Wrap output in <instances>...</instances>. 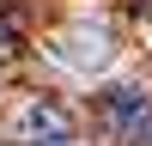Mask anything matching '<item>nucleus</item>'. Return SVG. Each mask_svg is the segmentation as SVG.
<instances>
[{
  "label": "nucleus",
  "instance_id": "obj_1",
  "mask_svg": "<svg viewBox=\"0 0 152 146\" xmlns=\"http://www.w3.org/2000/svg\"><path fill=\"white\" fill-rule=\"evenodd\" d=\"M73 134V110L55 104V97H24L12 110V140L18 146H61Z\"/></svg>",
  "mask_w": 152,
  "mask_h": 146
},
{
  "label": "nucleus",
  "instance_id": "obj_2",
  "mask_svg": "<svg viewBox=\"0 0 152 146\" xmlns=\"http://www.w3.org/2000/svg\"><path fill=\"white\" fill-rule=\"evenodd\" d=\"M55 61L73 73H104L110 61H116V43H110L104 24H73V31L55 36Z\"/></svg>",
  "mask_w": 152,
  "mask_h": 146
},
{
  "label": "nucleus",
  "instance_id": "obj_3",
  "mask_svg": "<svg viewBox=\"0 0 152 146\" xmlns=\"http://www.w3.org/2000/svg\"><path fill=\"white\" fill-rule=\"evenodd\" d=\"M104 122L116 134H140L146 122H152V97L140 91V85H116V91L104 97Z\"/></svg>",
  "mask_w": 152,
  "mask_h": 146
},
{
  "label": "nucleus",
  "instance_id": "obj_4",
  "mask_svg": "<svg viewBox=\"0 0 152 146\" xmlns=\"http://www.w3.org/2000/svg\"><path fill=\"white\" fill-rule=\"evenodd\" d=\"M146 146H152V128H146Z\"/></svg>",
  "mask_w": 152,
  "mask_h": 146
}]
</instances>
